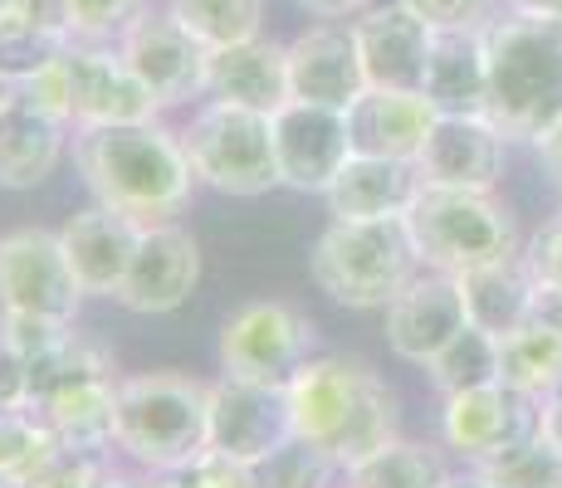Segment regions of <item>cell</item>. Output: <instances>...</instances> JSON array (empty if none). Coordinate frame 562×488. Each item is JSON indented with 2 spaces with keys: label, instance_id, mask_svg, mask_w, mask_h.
<instances>
[{
  "label": "cell",
  "instance_id": "obj_46",
  "mask_svg": "<svg viewBox=\"0 0 562 488\" xmlns=\"http://www.w3.org/2000/svg\"><path fill=\"white\" fill-rule=\"evenodd\" d=\"M304 10H313V15L323 20H342V15H358V10H367L372 0H299Z\"/></svg>",
  "mask_w": 562,
  "mask_h": 488
},
{
  "label": "cell",
  "instance_id": "obj_15",
  "mask_svg": "<svg viewBox=\"0 0 562 488\" xmlns=\"http://www.w3.org/2000/svg\"><path fill=\"white\" fill-rule=\"evenodd\" d=\"M201 284V245L191 230L171 220L143 225L133 249V264H127L123 288L113 293L127 313H143V318H157V313H177L181 303L196 293Z\"/></svg>",
  "mask_w": 562,
  "mask_h": 488
},
{
  "label": "cell",
  "instance_id": "obj_50",
  "mask_svg": "<svg viewBox=\"0 0 562 488\" xmlns=\"http://www.w3.org/2000/svg\"><path fill=\"white\" fill-rule=\"evenodd\" d=\"M147 488H191V484H187V474H161V479L147 484Z\"/></svg>",
  "mask_w": 562,
  "mask_h": 488
},
{
  "label": "cell",
  "instance_id": "obj_13",
  "mask_svg": "<svg viewBox=\"0 0 562 488\" xmlns=\"http://www.w3.org/2000/svg\"><path fill=\"white\" fill-rule=\"evenodd\" d=\"M269 123H274L279 181H284L289 191L323 195L333 186V177L352 161L348 107H323V103H299V98H289Z\"/></svg>",
  "mask_w": 562,
  "mask_h": 488
},
{
  "label": "cell",
  "instance_id": "obj_5",
  "mask_svg": "<svg viewBox=\"0 0 562 488\" xmlns=\"http://www.w3.org/2000/svg\"><path fill=\"white\" fill-rule=\"evenodd\" d=\"M420 249L406 230V215L392 220H333L318 235L308 274L318 293L342 308H386L420 274Z\"/></svg>",
  "mask_w": 562,
  "mask_h": 488
},
{
  "label": "cell",
  "instance_id": "obj_18",
  "mask_svg": "<svg viewBox=\"0 0 562 488\" xmlns=\"http://www.w3.org/2000/svg\"><path fill=\"white\" fill-rule=\"evenodd\" d=\"M464 322L470 318H464V298H460L456 274H440V269L416 274L386 303V342H392V352L411 366H430V356L456 338Z\"/></svg>",
  "mask_w": 562,
  "mask_h": 488
},
{
  "label": "cell",
  "instance_id": "obj_44",
  "mask_svg": "<svg viewBox=\"0 0 562 488\" xmlns=\"http://www.w3.org/2000/svg\"><path fill=\"white\" fill-rule=\"evenodd\" d=\"M538 435L562 454V386L553 390V396H543V425H538Z\"/></svg>",
  "mask_w": 562,
  "mask_h": 488
},
{
  "label": "cell",
  "instance_id": "obj_9",
  "mask_svg": "<svg viewBox=\"0 0 562 488\" xmlns=\"http://www.w3.org/2000/svg\"><path fill=\"white\" fill-rule=\"evenodd\" d=\"M538 425H543V396L518 390L509 382L446 396V416H440L446 444L460 450L470 464L499 459L518 444L538 440Z\"/></svg>",
  "mask_w": 562,
  "mask_h": 488
},
{
  "label": "cell",
  "instance_id": "obj_22",
  "mask_svg": "<svg viewBox=\"0 0 562 488\" xmlns=\"http://www.w3.org/2000/svg\"><path fill=\"white\" fill-rule=\"evenodd\" d=\"M420 93H426V103L440 117H490V49H484V25L436 30Z\"/></svg>",
  "mask_w": 562,
  "mask_h": 488
},
{
  "label": "cell",
  "instance_id": "obj_11",
  "mask_svg": "<svg viewBox=\"0 0 562 488\" xmlns=\"http://www.w3.org/2000/svg\"><path fill=\"white\" fill-rule=\"evenodd\" d=\"M83 288L69 269L59 230H15L0 240V308L40 318H79Z\"/></svg>",
  "mask_w": 562,
  "mask_h": 488
},
{
  "label": "cell",
  "instance_id": "obj_21",
  "mask_svg": "<svg viewBox=\"0 0 562 488\" xmlns=\"http://www.w3.org/2000/svg\"><path fill=\"white\" fill-rule=\"evenodd\" d=\"M205 98H221L235 107H255V113L274 117L289 103V45L255 35L240 45H225L205 54Z\"/></svg>",
  "mask_w": 562,
  "mask_h": 488
},
{
  "label": "cell",
  "instance_id": "obj_47",
  "mask_svg": "<svg viewBox=\"0 0 562 488\" xmlns=\"http://www.w3.org/2000/svg\"><path fill=\"white\" fill-rule=\"evenodd\" d=\"M25 98V89H20V79H10V73H0V113H10V107Z\"/></svg>",
  "mask_w": 562,
  "mask_h": 488
},
{
  "label": "cell",
  "instance_id": "obj_6",
  "mask_svg": "<svg viewBox=\"0 0 562 488\" xmlns=\"http://www.w3.org/2000/svg\"><path fill=\"white\" fill-rule=\"evenodd\" d=\"M406 230L420 249V264L440 274H464L474 264L518 254V225L494 191L420 186L406 211Z\"/></svg>",
  "mask_w": 562,
  "mask_h": 488
},
{
  "label": "cell",
  "instance_id": "obj_12",
  "mask_svg": "<svg viewBox=\"0 0 562 488\" xmlns=\"http://www.w3.org/2000/svg\"><path fill=\"white\" fill-rule=\"evenodd\" d=\"M211 400V450L231 454L240 464H259L294 440V410H289V386L240 382L221 376L205 386Z\"/></svg>",
  "mask_w": 562,
  "mask_h": 488
},
{
  "label": "cell",
  "instance_id": "obj_40",
  "mask_svg": "<svg viewBox=\"0 0 562 488\" xmlns=\"http://www.w3.org/2000/svg\"><path fill=\"white\" fill-rule=\"evenodd\" d=\"M430 30H474L490 20V0H402Z\"/></svg>",
  "mask_w": 562,
  "mask_h": 488
},
{
  "label": "cell",
  "instance_id": "obj_49",
  "mask_svg": "<svg viewBox=\"0 0 562 488\" xmlns=\"http://www.w3.org/2000/svg\"><path fill=\"white\" fill-rule=\"evenodd\" d=\"M446 488H494V484L484 479L480 469H470V474H450V479H446Z\"/></svg>",
  "mask_w": 562,
  "mask_h": 488
},
{
  "label": "cell",
  "instance_id": "obj_34",
  "mask_svg": "<svg viewBox=\"0 0 562 488\" xmlns=\"http://www.w3.org/2000/svg\"><path fill=\"white\" fill-rule=\"evenodd\" d=\"M494 488H562V454L543 435L499 454V459L474 464Z\"/></svg>",
  "mask_w": 562,
  "mask_h": 488
},
{
  "label": "cell",
  "instance_id": "obj_27",
  "mask_svg": "<svg viewBox=\"0 0 562 488\" xmlns=\"http://www.w3.org/2000/svg\"><path fill=\"white\" fill-rule=\"evenodd\" d=\"M40 416L69 450L108 454L113 450V416H117V376H74L40 400Z\"/></svg>",
  "mask_w": 562,
  "mask_h": 488
},
{
  "label": "cell",
  "instance_id": "obj_10",
  "mask_svg": "<svg viewBox=\"0 0 562 488\" xmlns=\"http://www.w3.org/2000/svg\"><path fill=\"white\" fill-rule=\"evenodd\" d=\"M113 45L161 107L191 103V98L205 93V54L211 49H205L201 39L171 15V10H147L143 5V15H137Z\"/></svg>",
  "mask_w": 562,
  "mask_h": 488
},
{
  "label": "cell",
  "instance_id": "obj_51",
  "mask_svg": "<svg viewBox=\"0 0 562 488\" xmlns=\"http://www.w3.org/2000/svg\"><path fill=\"white\" fill-rule=\"evenodd\" d=\"M103 488H147V484H133V479H117V474H113V479H108Z\"/></svg>",
  "mask_w": 562,
  "mask_h": 488
},
{
  "label": "cell",
  "instance_id": "obj_7",
  "mask_svg": "<svg viewBox=\"0 0 562 488\" xmlns=\"http://www.w3.org/2000/svg\"><path fill=\"white\" fill-rule=\"evenodd\" d=\"M181 147H187L196 181H205L221 195H245L250 201V195H269L274 186H284L274 157V123H269V113H255V107L211 98L181 133Z\"/></svg>",
  "mask_w": 562,
  "mask_h": 488
},
{
  "label": "cell",
  "instance_id": "obj_31",
  "mask_svg": "<svg viewBox=\"0 0 562 488\" xmlns=\"http://www.w3.org/2000/svg\"><path fill=\"white\" fill-rule=\"evenodd\" d=\"M430 386L440 390V396H460V390H480V386H494L504 382L499 372V338L484 328H474V322H464V328L440 347L436 356H430Z\"/></svg>",
  "mask_w": 562,
  "mask_h": 488
},
{
  "label": "cell",
  "instance_id": "obj_41",
  "mask_svg": "<svg viewBox=\"0 0 562 488\" xmlns=\"http://www.w3.org/2000/svg\"><path fill=\"white\" fill-rule=\"evenodd\" d=\"M181 474H187L191 488H255V464H240V459L215 454V450H205L201 459Z\"/></svg>",
  "mask_w": 562,
  "mask_h": 488
},
{
  "label": "cell",
  "instance_id": "obj_24",
  "mask_svg": "<svg viewBox=\"0 0 562 488\" xmlns=\"http://www.w3.org/2000/svg\"><path fill=\"white\" fill-rule=\"evenodd\" d=\"M426 186L416 171V161H396V157H358L333 177V186L323 191L333 220H392L406 215L416 191Z\"/></svg>",
  "mask_w": 562,
  "mask_h": 488
},
{
  "label": "cell",
  "instance_id": "obj_38",
  "mask_svg": "<svg viewBox=\"0 0 562 488\" xmlns=\"http://www.w3.org/2000/svg\"><path fill=\"white\" fill-rule=\"evenodd\" d=\"M108 479H113V469H108V454L69 450V444H64V454L49 464V474L35 488H103Z\"/></svg>",
  "mask_w": 562,
  "mask_h": 488
},
{
  "label": "cell",
  "instance_id": "obj_25",
  "mask_svg": "<svg viewBox=\"0 0 562 488\" xmlns=\"http://www.w3.org/2000/svg\"><path fill=\"white\" fill-rule=\"evenodd\" d=\"M456 284L464 298V318H470L474 328L494 332V338H504L518 322L533 318L538 279L524 254L494 259V264H474V269H464V274H456Z\"/></svg>",
  "mask_w": 562,
  "mask_h": 488
},
{
  "label": "cell",
  "instance_id": "obj_35",
  "mask_svg": "<svg viewBox=\"0 0 562 488\" xmlns=\"http://www.w3.org/2000/svg\"><path fill=\"white\" fill-rule=\"evenodd\" d=\"M64 45H69L64 35H54V30L30 25L25 15L0 20V73H10V79L25 83L30 73H40L49 59H59Z\"/></svg>",
  "mask_w": 562,
  "mask_h": 488
},
{
  "label": "cell",
  "instance_id": "obj_29",
  "mask_svg": "<svg viewBox=\"0 0 562 488\" xmlns=\"http://www.w3.org/2000/svg\"><path fill=\"white\" fill-rule=\"evenodd\" d=\"M499 372L504 382L533 396H553L562 386V332H553L548 322L528 318L514 332L499 338Z\"/></svg>",
  "mask_w": 562,
  "mask_h": 488
},
{
  "label": "cell",
  "instance_id": "obj_48",
  "mask_svg": "<svg viewBox=\"0 0 562 488\" xmlns=\"http://www.w3.org/2000/svg\"><path fill=\"white\" fill-rule=\"evenodd\" d=\"M514 10H533V15H553L562 20V0H509Z\"/></svg>",
  "mask_w": 562,
  "mask_h": 488
},
{
  "label": "cell",
  "instance_id": "obj_14",
  "mask_svg": "<svg viewBox=\"0 0 562 488\" xmlns=\"http://www.w3.org/2000/svg\"><path fill=\"white\" fill-rule=\"evenodd\" d=\"M64 73H69V117L74 127H108V123H153L161 103L147 83L127 69V59L103 45H64Z\"/></svg>",
  "mask_w": 562,
  "mask_h": 488
},
{
  "label": "cell",
  "instance_id": "obj_16",
  "mask_svg": "<svg viewBox=\"0 0 562 488\" xmlns=\"http://www.w3.org/2000/svg\"><path fill=\"white\" fill-rule=\"evenodd\" d=\"M504 151H509V137L494 127V117H436L416 171L426 186L494 191L504 177Z\"/></svg>",
  "mask_w": 562,
  "mask_h": 488
},
{
  "label": "cell",
  "instance_id": "obj_42",
  "mask_svg": "<svg viewBox=\"0 0 562 488\" xmlns=\"http://www.w3.org/2000/svg\"><path fill=\"white\" fill-rule=\"evenodd\" d=\"M524 259H528V269H533L538 284L562 288V215H558V220H548L543 230L528 240Z\"/></svg>",
  "mask_w": 562,
  "mask_h": 488
},
{
  "label": "cell",
  "instance_id": "obj_26",
  "mask_svg": "<svg viewBox=\"0 0 562 488\" xmlns=\"http://www.w3.org/2000/svg\"><path fill=\"white\" fill-rule=\"evenodd\" d=\"M69 147V123L40 113L20 98L10 113H0V186L5 191H35L54 177Z\"/></svg>",
  "mask_w": 562,
  "mask_h": 488
},
{
  "label": "cell",
  "instance_id": "obj_52",
  "mask_svg": "<svg viewBox=\"0 0 562 488\" xmlns=\"http://www.w3.org/2000/svg\"><path fill=\"white\" fill-rule=\"evenodd\" d=\"M20 10V0H0V20H10Z\"/></svg>",
  "mask_w": 562,
  "mask_h": 488
},
{
  "label": "cell",
  "instance_id": "obj_19",
  "mask_svg": "<svg viewBox=\"0 0 562 488\" xmlns=\"http://www.w3.org/2000/svg\"><path fill=\"white\" fill-rule=\"evenodd\" d=\"M367 89L362 54L352 25L323 20V25L304 30L289 45V93L299 103H323V107H352Z\"/></svg>",
  "mask_w": 562,
  "mask_h": 488
},
{
  "label": "cell",
  "instance_id": "obj_37",
  "mask_svg": "<svg viewBox=\"0 0 562 488\" xmlns=\"http://www.w3.org/2000/svg\"><path fill=\"white\" fill-rule=\"evenodd\" d=\"M0 338H5V347L25 366H40V362H49V356L74 338V322L40 318V313H5V322H0Z\"/></svg>",
  "mask_w": 562,
  "mask_h": 488
},
{
  "label": "cell",
  "instance_id": "obj_4",
  "mask_svg": "<svg viewBox=\"0 0 562 488\" xmlns=\"http://www.w3.org/2000/svg\"><path fill=\"white\" fill-rule=\"evenodd\" d=\"M113 444L153 474H181L211 450L205 382L181 372H143L117 382Z\"/></svg>",
  "mask_w": 562,
  "mask_h": 488
},
{
  "label": "cell",
  "instance_id": "obj_20",
  "mask_svg": "<svg viewBox=\"0 0 562 488\" xmlns=\"http://www.w3.org/2000/svg\"><path fill=\"white\" fill-rule=\"evenodd\" d=\"M143 225L127 220V215L108 211V205H83L69 220L59 225V245L69 254V269L79 279L83 298H113L127 279V264H133V249Z\"/></svg>",
  "mask_w": 562,
  "mask_h": 488
},
{
  "label": "cell",
  "instance_id": "obj_39",
  "mask_svg": "<svg viewBox=\"0 0 562 488\" xmlns=\"http://www.w3.org/2000/svg\"><path fill=\"white\" fill-rule=\"evenodd\" d=\"M20 89H25V103H30V107H40V113H49V117H59V123L74 127V117H69V73H64V54H59V59H49L40 73H30Z\"/></svg>",
  "mask_w": 562,
  "mask_h": 488
},
{
  "label": "cell",
  "instance_id": "obj_28",
  "mask_svg": "<svg viewBox=\"0 0 562 488\" xmlns=\"http://www.w3.org/2000/svg\"><path fill=\"white\" fill-rule=\"evenodd\" d=\"M59 454L64 440L40 410H0V488H35Z\"/></svg>",
  "mask_w": 562,
  "mask_h": 488
},
{
  "label": "cell",
  "instance_id": "obj_2",
  "mask_svg": "<svg viewBox=\"0 0 562 488\" xmlns=\"http://www.w3.org/2000/svg\"><path fill=\"white\" fill-rule=\"evenodd\" d=\"M289 410L294 435L333 454L338 469H352L372 450L392 444L402 425L396 390L362 356H308L289 376Z\"/></svg>",
  "mask_w": 562,
  "mask_h": 488
},
{
  "label": "cell",
  "instance_id": "obj_1",
  "mask_svg": "<svg viewBox=\"0 0 562 488\" xmlns=\"http://www.w3.org/2000/svg\"><path fill=\"white\" fill-rule=\"evenodd\" d=\"M74 167L99 205L137 225H157L191 201V157L181 133L157 123H108L74 133Z\"/></svg>",
  "mask_w": 562,
  "mask_h": 488
},
{
  "label": "cell",
  "instance_id": "obj_33",
  "mask_svg": "<svg viewBox=\"0 0 562 488\" xmlns=\"http://www.w3.org/2000/svg\"><path fill=\"white\" fill-rule=\"evenodd\" d=\"M333 474H338V459L294 435L255 464V488H333Z\"/></svg>",
  "mask_w": 562,
  "mask_h": 488
},
{
  "label": "cell",
  "instance_id": "obj_23",
  "mask_svg": "<svg viewBox=\"0 0 562 488\" xmlns=\"http://www.w3.org/2000/svg\"><path fill=\"white\" fill-rule=\"evenodd\" d=\"M436 107L426 93H402V89H362V98L348 107V133L358 157H396L416 161L426 147L430 127H436Z\"/></svg>",
  "mask_w": 562,
  "mask_h": 488
},
{
  "label": "cell",
  "instance_id": "obj_32",
  "mask_svg": "<svg viewBox=\"0 0 562 488\" xmlns=\"http://www.w3.org/2000/svg\"><path fill=\"white\" fill-rule=\"evenodd\" d=\"M167 10L205 49L240 45L265 30V0H167Z\"/></svg>",
  "mask_w": 562,
  "mask_h": 488
},
{
  "label": "cell",
  "instance_id": "obj_3",
  "mask_svg": "<svg viewBox=\"0 0 562 488\" xmlns=\"http://www.w3.org/2000/svg\"><path fill=\"white\" fill-rule=\"evenodd\" d=\"M490 117L504 137L533 143L562 117V20L514 10L484 20Z\"/></svg>",
  "mask_w": 562,
  "mask_h": 488
},
{
  "label": "cell",
  "instance_id": "obj_43",
  "mask_svg": "<svg viewBox=\"0 0 562 488\" xmlns=\"http://www.w3.org/2000/svg\"><path fill=\"white\" fill-rule=\"evenodd\" d=\"M533 151H538V157H543V167H548V171H553V177L562 181V117H558L553 127H543V133L533 137Z\"/></svg>",
  "mask_w": 562,
  "mask_h": 488
},
{
  "label": "cell",
  "instance_id": "obj_53",
  "mask_svg": "<svg viewBox=\"0 0 562 488\" xmlns=\"http://www.w3.org/2000/svg\"><path fill=\"white\" fill-rule=\"evenodd\" d=\"M0 356H5V338H0Z\"/></svg>",
  "mask_w": 562,
  "mask_h": 488
},
{
  "label": "cell",
  "instance_id": "obj_30",
  "mask_svg": "<svg viewBox=\"0 0 562 488\" xmlns=\"http://www.w3.org/2000/svg\"><path fill=\"white\" fill-rule=\"evenodd\" d=\"M446 459L440 450L396 435L348 469V488H446Z\"/></svg>",
  "mask_w": 562,
  "mask_h": 488
},
{
  "label": "cell",
  "instance_id": "obj_45",
  "mask_svg": "<svg viewBox=\"0 0 562 488\" xmlns=\"http://www.w3.org/2000/svg\"><path fill=\"white\" fill-rule=\"evenodd\" d=\"M533 318L548 322L553 332H562V288H548L538 284V298H533Z\"/></svg>",
  "mask_w": 562,
  "mask_h": 488
},
{
  "label": "cell",
  "instance_id": "obj_36",
  "mask_svg": "<svg viewBox=\"0 0 562 488\" xmlns=\"http://www.w3.org/2000/svg\"><path fill=\"white\" fill-rule=\"evenodd\" d=\"M147 0H64V20H69V39L79 45H103L117 39L137 15H143Z\"/></svg>",
  "mask_w": 562,
  "mask_h": 488
},
{
  "label": "cell",
  "instance_id": "obj_17",
  "mask_svg": "<svg viewBox=\"0 0 562 488\" xmlns=\"http://www.w3.org/2000/svg\"><path fill=\"white\" fill-rule=\"evenodd\" d=\"M352 35H358L367 89L420 93V83H426L430 39H436V30H430L426 20L411 15L402 0H392V5L362 10V15L352 20Z\"/></svg>",
  "mask_w": 562,
  "mask_h": 488
},
{
  "label": "cell",
  "instance_id": "obj_8",
  "mask_svg": "<svg viewBox=\"0 0 562 488\" xmlns=\"http://www.w3.org/2000/svg\"><path fill=\"white\" fill-rule=\"evenodd\" d=\"M313 342H318V328L294 303H245L221 328V372L240 376V382L289 386V376L313 356Z\"/></svg>",
  "mask_w": 562,
  "mask_h": 488
}]
</instances>
